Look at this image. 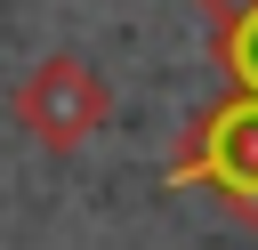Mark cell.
<instances>
[{
    "label": "cell",
    "mask_w": 258,
    "mask_h": 250,
    "mask_svg": "<svg viewBox=\"0 0 258 250\" xmlns=\"http://www.w3.org/2000/svg\"><path fill=\"white\" fill-rule=\"evenodd\" d=\"M8 113H16V129H24L40 153H81V145L113 121V89H105L97 65H81V56L56 48V56H40V65L16 81Z\"/></svg>",
    "instance_id": "obj_1"
},
{
    "label": "cell",
    "mask_w": 258,
    "mask_h": 250,
    "mask_svg": "<svg viewBox=\"0 0 258 250\" xmlns=\"http://www.w3.org/2000/svg\"><path fill=\"white\" fill-rule=\"evenodd\" d=\"M169 185L218 194L242 226H258V97H226L185 129V153L169 161Z\"/></svg>",
    "instance_id": "obj_2"
},
{
    "label": "cell",
    "mask_w": 258,
    "mask_h": 250,
    "mask_svg": "<svg viewBox=\"0 0 258 250\" xmlns=\"http://www.w3.org/2000/svg\"><path fill=\"white\" fill-rule=\"evenodd\" d=\"M210 56L226 65V81L242 97H258V0H242V8H226L210 24Z\"/></svg>",
    "instance_id": "obj_3"
},
{
    "label": "cell",
    "mask_w": 258,
    "mask_h": 250,
    "mask_svg": "<svg viewBox=\"0 0 258 250\" xmlns=\"http://www.w3.org/2000/svg\"><path fill=\"white\" fill-rule=\"evenodd\" d=\"M202 8H210V24H218V16H226V8H242V0H202Z\"/></svg>",
    "instance_id": "obj_4"
}]
</instances>
